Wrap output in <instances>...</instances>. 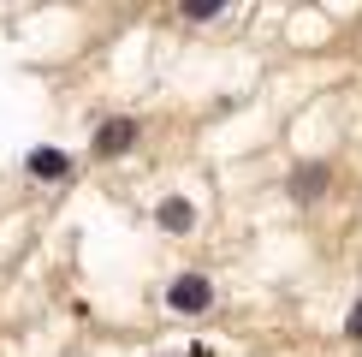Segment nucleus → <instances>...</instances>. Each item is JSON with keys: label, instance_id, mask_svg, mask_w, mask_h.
I'll return each mask as SVG.
<instances>
[{"label": "nucleus", "instance_id": "f257e3e1", "mask_svg": "<svg viewBox=\"0 0 362 357\" xmlns=\"http://www.w3.org/2000/svg\"><path fill=\"white\" fill-rule=\"evenodd\" d=\"M167 304L178 310V316H202V310L214 304V286H208L202 274H178L173 286H167Z\"/></svg>", "mask_w": 362, "mask_h": 357}, {"label": "nucleus", "instance_id": "f03ea898", "mask_svg": "<svg viewBox=\"0 0 362 357\" xmlns=\"http://www.w3.org/2000/svg\"><path fill=\"white\" fill-rule=\"evenodd\" d=\"M137 143V119H107V125L95 131V155H119V149Z\"/></svg>", "mask_w": 362, "mask_h": 357}, {"label": "nucleus", "instance_id": "7ed1b4c3", "mask_svg": "<svg viewBox=\"0 0 362 357\" xmlns=\"http://www.w3.org/2000/svg\"><path fill=\"white\" fill-rule=\"evenodd\" d=\"M30 173H36V178H66L71 161L59 155V149H30Z\"/></svg>", "mask_w": 362, "mask_h": 357}, {"label": "nucleus", "instance_id": "20e7f679", "mask_svg": "<svg viewBox=\"0 0 362 357\" xmlns=\"http://www.w3.org/2000/svg\"><path fill=\"white\" fill-rule=\"evenodd\" d=\"M160 227H167V232H190L196 227V208L185 197H167V203H160Z\"/></svg>", "mask_w": 362, "mask_h": 357}, {"label": "nucleus", "instance_id": "39448f33", "mask_svg": "<svg viewBox=\"0 0 362 357\" xmlns=\"http://www.w3.org/2000/svg\"><path fill=\"white\" fill-rule=\"evenodd\" d=\"M321 185H327V167H321V161H309V167H303V173L291 178V191H297V197H315Z\"/></svg>", "mask_w": 362, "mask_h": 357}, {"label": "nucleus", "instance_id": "423d86ee", "mask_svg": "<svg viewBox=\"0 0 362 357\" xmlns=\"http://www.w3.org/2000/svg\"><path fill=\"white\" fill-rule=\"evenodd\" d=\"M226 0H185V18H214Z\"/></svg>", "mask_w": 362, "mask_h": 357}, {"label": "nucleus", "instance_id": "0eeeda50", "mask_svg": "<svg viewBox=\"0 0 362 357\" xmlns=\"http://www.w3.org/2000/svg\"><path fill=\"white\" fill-rule=\"evenodd\" d=\"M344 334H351V339H362V304L351 310V322H344Z\"/></svg>", "mask_w": 362, "mask_h": 357}]
</instances>
